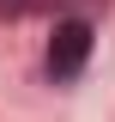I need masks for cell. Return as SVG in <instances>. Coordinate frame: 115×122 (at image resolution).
Here are the masks:
<instances>
[{
  "label": "cell",
  "mask_w": 115,
  "mask_h": 122,
  "mask_svg": "<svg viewBox=\"0 0 115 122\" xmlns=\"http://www.w3.org/2000/svg\"><path fill=\"white\" fill-rule=\"evenodd\" d=\"M85 55H91V25L85 18H61L55 37H49V73L55 79H79Z\"/></svg>",
  "instance_id": "1"
}]
</instances>
